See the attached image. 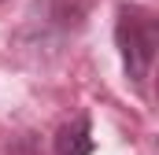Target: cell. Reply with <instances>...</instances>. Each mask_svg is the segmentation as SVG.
I'll return each mask as SVG.
<instances>
[{"mask_svg":"<svg viewBox=\"0 0 159 155\" xmlns=\"http://www.w3.org/2000/svg\"><path fill=\"white\" fill-rule=\"evenodd\" d=\"M115 44L122 52L126 81L133 89H144L152 63H156V48H159V26L152 19V11H144L137 4H122L119 22H115Z\"/></svg>","mask_w":159,"mask_h":155,"instance_id":"cell-1","label":"cell"},{"mask_svg":"<svg viewBox=\"0 0 159 155\" xmlns=\"http://www.w3.org/2000/svg\"><path fill=\"white\" fill-rule=\"evenodd\" d=\"M96 140H93V122L89 115H74L70 122L59 126L56 133V155H93Z\"/></svg>","mask_w":159,"mask_h":155,"instance_id":"cell-2","label":"cell"}]
</instances>
